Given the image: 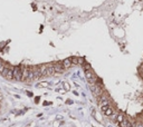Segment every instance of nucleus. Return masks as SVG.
I'll list each match as a JSON object with an SVG mask.
<instances>
[{
    "instance_id": "f257e3e1",
    "label": "nucleus",
    "mask_w": 143,
    "mask_h": 127,
    "mask_svg": "<svg viewBox=\"0 0 143 127\" xmlns=\"http://www.w3.org/2000/svg\"><path fill=\"white\" fill-rule=\"evenodd\" d=\"M85 77L91 85H94V84H96V82H97V78H96L93 70H85Z\"/></svg>"
},
{
    "instance_id": "f03ea898",
    "label": "nucleus",
    "mask_w": 143,
    "mask_h": 127,
    "mask_svg": "<svg viewBox=\"0 0 143 127\" xmlns=\"http://www.w3.org/2000/svg\"><path fill=\"white\" fill-rule=\"evenodd\" d=\"M12 70H13V79L18 80V82L24 80V77H23V68H20V67H13Z\"/></svg>"
},
{
    "instance_id": "7ed1b4c3",
    "label": "nucleus",
    "mask_w": 143,
    "mask_h": 127,
    "mask_svg": "<svg viewBox=\"0 0 143 127\" xmlns=\"http://www.w3.org/2000/svg\"><path fill=\"white\" fill-rule=\"evenodd\" d=\"M98 104H99V106H110L111 101L106 95L102 94V95L98 97Z\"/></svg>"
},
{
    "instance_id": "20e7f679",
    "label": "nucleus",
    "mask_w": 143,
    "mask_h": 127,
    "mask_svg": "<svg viewBox=\"0 0 143 127\" xmlns=\"http://www.w3.org/2000/svg\"><path fill=\"white\" fill-rule=\"evenodd\" d=\"M101 110L105 116H107V117H111V116L114 114V109L111 107V105L110 106H101Z\"/></svg>"
},
{
    "instance_id": "39448f33",
    "label": "nucleus",
    "mask_w": 143,
    "mask_h": 127,
    "mask_svg": "<svg viewBox=\"0 0 143 127\" xmlns=\"http://www.w3.org/2000/svg\"><path fill=\"white\" fill-rule=\"evenodd\" d=\"M93 87H92V90H93V93L95 94L97 97H99L103 94V89H102V87L99 85H96V84H94V85H92Z\"/></svg>"
},
{
    "instance_id": "423d86ee",
    "label": "nucleus",
    "mask_w": 143,
    "mask_h": 127,
    "mask_svg": "<svg viewBox=\"0 0 143 127\" xmlns=\"http://www.w3.org/2000/svg\"><path fill=\"white\" fill-rule=\"evenodd\" d=\"M39 68V71L40 74H42V76H48V65H40V66H38Z\"/></svg>"
},
{
    "instance_id": "0eeeda50",
    "label": "nucleus",
    "mask_w": 143,
    "mask_h": 127,
    "mask_svg": "<svg viewBox=\"0 0 143 127\" xmlns=\"http://www.w3.org/2000/svg\"><path fill=\"white\" fill-rule=\"evenodd\" d=\"M62 65H63V67H64V68H65V69L69 68V67H72V66H73L72 59H71V58H67V59H65V60H63V61H62Z\"/></svg>"
},
{
    "instance_id": "6e6552de",
    "label": "nucleus",
    "mask_w": 143,
    "mask_h": 127,
    "mask_svg": "<svg viewBox=\"0 0 143 127\" xmlns=\"http://www.w3.org/2000/svg\"><path fill=\"white\" fill-rule=\"evenodd\" d=\"M5 78L8 80H12L13 79V70L10 69V68H7V71H6V75H5Z\"/></svg>"
},
{
    "instance_id": "1a4fd4ad",
    "label": "nucleus",
    "mask_w": 143,
    "mask_h": 127,
    "mask_svg": "<svg viewBox=\"0 0 143 127\" xmlns=\"http://www.w3.org/2000/svg\"><path fill=\"white\" fill-rule=\"evenodd\" d=\"M29 71H30V68H29V67H23V77H24V80L28 79Z\"/></svg>"
},
{
    "instance_id": "9d476101",
    "label": "nucleus",
    "mask_w": 143,
    "mask_h": 127,
    "mask_svg": "<svg viewBox=\"0 0 143 127\" xmlns=\"http://www.w3.org/2000/svg\"><path fill=\"white\" fill-rule=\"evenodd\" d=\"M118 127H132V124L129 119H124L122 123H118Z\"/></svg>"
},
{
    "instance_id": "9b49d317",
    "label": "nucleus",
    "mask_w": 143,
    "mask_h": 127,
    "mask_svg": "<svg viewBox=\"0 0 143 127\" xmlns=\"http://www.w3.org/2000/svg\"><path fill=\"white\" fill-rule=\"evenodd\" d=\"M54 67H55V71L58 72V74L63 72L64 69H65V68L63 67V65H62V64H54Z\"/></svg>"
},
{
    "instance_id": "f8f14e48",
    "label": "nucleus",
    "mask_w": 143,
    "mask_h": 127,
    "mask_svg": "<svg viewBox=\"0 0 143 127\" xmlns=\"http://www.w3.org/2000/svg\"><path fill=\"white\" fill-rule=\"evenodd\" d=\"M31 69H33V71H34L35 79H38V78L43 77L42 74H40V71H39V68H38V67H35V68H31Z\"/></svg>"
},
{
    "instance_id": "ddd939ff",
    "label": "nucleus",
    "mask_w": 143,
    "mask_h": 127,
    "mask_svg": "<svg viewBox=\"0 0 143 127\" xmlns=\"http://www.w3.org/2000/svg\"><path fill=\"white\" fill-rule=\"evenodd\" d=\"M48 76H50V75H55L56 71H55V67H54V64H49L48 65Z\"/></svg>"
},
{
    "instance_id": "4468645a",
    "label": "nucleus",
    "mask_w": 143,
    "mask_h": 127,
    "mask_svg": "<svg viewBox=\"0 0 143 127\" xmlns=\"http://www.w3.org/2000/svg\"><path fill=\"white\" fill-rule=\"evenodd\" d=\"M125 119V116H124V114H122V113H120V114H117V116H116V120L117 123H122V121Z\"/></svg>"
},
{
    "instance_id": "2eb2a0df",
    "label": "nucleus",
    "mask_w": 143,
    "mask_h": 127,
    "mask_svg": "<svg viewBox=\"0 0 143 127\" xmlns=\"http://www.w3.org/2000/svg\"><path fill=\"white\" fill-rule=\"evenodd\" d=\"M83 68H84L85 70H92V66H91V64L85 63L84 65H83Z\"/></svg>"
},
{
    "instance_id": "dca6fc26",
    "label": "nucleus",
    "mask_w": 143,
    "mask_h": 127,
    "mask_svg": "<svg viewBox=\"0 0 143 127\" xmlns=\"http://www.w3.org/2000/svg\"><path fill=\"white\" fill-rule=\"evenodd\" d=\"M48 86H49V84L48 83H46V82H43V83H40V84H38V85H37V87H48Z\"/></svg>"
},
{
    "instance_id": "f3484780",
    "label": "nucleus",
    "mask_w": 143,
    "mask_h": 127,
    "mask_svg": "<svg viewBox=\"0 0 143 127\" xmlns=\"http://www.w3.org/2000/svg\"><path fill=\"white\" fill-rule=\"evenodd\" d=\"M5 69H6V66H5V64L2 63L1 60H0V74H2Z\"/></svg>"
},
{
    "instance_id": "a211bd4d",
    "label": "nucleus",
    "mask_w": 143,
    "mask_h": 127,
    "mask_svg": "<svg viewBox=\"0 0 143 127\" xmlns=\"http://www.w3.org/2000/svg\"><path fill=\"white\" fill-rule=\"evenodd\" d=\"M85 63H86V61H85L84 58H77V64L78 65H84Z\"/></svg>"
},
{
    "instance_id": "6ab92c4d",
    "label": "nucleus",
    "mask_w": 143,
    "mask_h": 127,
    "mask_svg": "<svg viewBox=\"0 0 143 127\" xmlns=\"http://www.w3.org/2000/svg\"><path fill=\"white\" fill-rule=\"evenodd\" d=\"M134 127H143V123H141V121H137V123H135Z\"/></svg>"
},
{
    "instance_id": "aec40b11",
    "label": "nucleus",
    "mask_w": 143,
    "mask_h": 127,
    "mask_svg": "<svg viewBox=\"0 0 143 127\" xmlns=\"http://www.w3.org/2000/svg\"><path fill=\"white\" fill-rule=\"evenodd\" d=\"M71 59H72L73 65H74V64H76V65H77V58H76V57H73V58H71Z\"/></svg>"
},
{
    "instance_id": "412c9836",
    "label": "nucleus",
    "mask_w": 143,
    "mask_h": 127,
    "mask_svg": "<svg viewBox=\"0 0 143 127\" xmlns=\"http://www.w3.org/2000/svg\"><path fill=\"white\" fill-rule=\"evenodd\" d=\"M65 89L66 90H69V85L68 84H65Z\"/></svg>"
},
{
    "instance_id": "4be33fe9",
    "label": "nucleus",
    "mask_w": 143,
    "mask_h": 127,
    "mask_svg": "<svg viewBox=\"0 0 143 127\" xmlns=\"http://www.w3.org/2000/svg\"><path fill=\"white\" fill-rule=\"evenodd\" d=\"M27 95L29 97H33V93H30V91H27Z\"/></svg>"
}]
</instances>
